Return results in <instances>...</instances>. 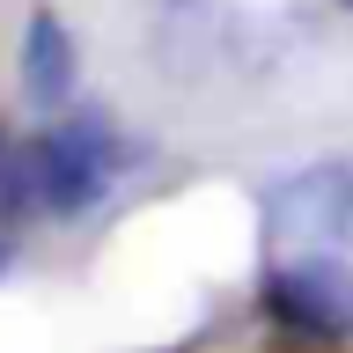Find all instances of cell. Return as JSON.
Masks as SVG:
<instances>
[{
	"instance_id": "1",
	"label": "cell",
	"mask_w": 353,
	"mask_h": 353,
	"mask_svg": "<svg viewBox=\"0 0 353 353\" xmlns=\"http://www.w3.org/2000/svg\"><path fill=\"white\" fill-rule=\"evenodd\" d=\"M265 236L280 250H331L353 236V162H309L265 192Z\"/></svg>"
},
{
	"instance_id": "2",
	"label": "cell",
	"mask_w": 353,
	"mask_h": 353,
	"mask_svg": "<svg viewBox=\"0 0 353 353\" xmlns=\"http://www.w3.org/2000/svg\"><path fill=\"white\" fill-rule=\"evenodd\" d=\"M265 309L309 339H353V265L331 250H294L287 265H272Z\"/></svg>"
},
{
	"instance_id": "3",
	"label": "cell",
	"mask_w": 353,
	"mask_h": 353,
	"mask_svg": "<svg viewBox=\"0 0 353 353\" xmlns=\"http://www.w3.org/2000/svg\"><path fill=\"white\" fill-rule=\"evenodd\" d=\"M37 154H44V214H81L88 199H103L110 170H118V140L96 110H74L66 125H52Z\"/></svg>"
},
{
	"instance_id": "4",
	"label": "cell",
	"mask_w": 353,
	"mask_h": 353,
	"mask_svg": "<svg viewBox=\"0 0 353 353\" xmlns=\"http://www.w3.org/2000/svg\"><path fill=\"white\" fill-rule=\"evenodd\" d=\"M74 81H81L74 30L52 8H37V15L22 22V96H30V110H66L74 103Z\"/></svg>"
},
{
	"instance_id": "5",
	"label": "cell",
	"mask_w": 353,
	"mask_h": 353,
	"mask_svg": "<svg viewBox=\"0 0 353 353\" xmlns=\"http://www.w3.org/2000/svg\"><path fill=\"white\" fill-rule=\"evenodd\" d=\"M15 265V228H0V272Z\"/></svg>"
},
{
	"instance_id": "6",
	"label": "cell",
	"mask_w": 353,
	"mask_h": 353,
	"mask_svg": "<svg viewBox=\"0 0 353 353\" xmlns=\"http://www.w3.org/2000/svg\"><path fill=\"white\" fill-rule=\"evenodd\" d=\"M8 148H15V140H8V132H0V162H8Z\"/></svg>"
},
{
	"instance_id": "7",
	"label": "cell",
	"mask_w": 353,
	"mask_h": 353,
	"mask_svg": "<svg viewBox=\"0 0 353 353\" xmlns=\"http://www.w3.org/2000/svg\"><path fill=\"white\" fill-rule=\"evenodd\" d=\"M170 8H199V0H170Z\"/></svg>"
},
{
	"instance_id": "8",
	"label": "cell",
	"mask_w": 353,
	"mask_h": 353,
	"mask_svg": "<svg viewBox=\"0 0 353 353\" xmlns=\"http://www.w3.org/2000/svg\"><path fill=\"white\" fill-rule=\"evenodd\" d=\"M339 8H353V0H339Z\"/></svg>"
}]
</instances>
